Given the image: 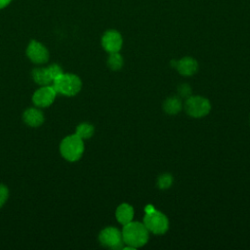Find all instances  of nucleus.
I'll return each instance as SVG.
<instances>
[{
  "instance_id": "f257e3e1",
  "label": "nucleus",
  "mask_w": 250,
  "mask_h": 250,
  "mask_svg": "<svg viewBox=\"0 0 250 250\" xmlns=\"http://www.w3.org/2000/svg\"><path fill=\"white\" fill-rule=\"evenodd\" d=\"M122 237L125 244L134 248L142 247L148 240V230L146 226L140 222H130L124 225Z\"/></svg>"
},
{
  "instance_id": "f03ea898",
  "label": "nucleus",
  "mask_w": 250,
  "mask_h": 250,
  "mask_svg": "<svg viewBox=\"0 0 250 250\" xmlns=\"http://www.w3.org/2000/svg\"><path fill=\"white\" fill-rule=\"evenodd\" d=\"M52 86L57 94L59 93L66 97H73L80 92L82 81L73 73H62L53 81Z\"/></svg>"
},
{
  "instance_id": "7ed1b4c3",
  "label": "nucleus",
  "mask_w": 250,
  "mask_h": 250,
  "mask_svg": "<svg viewBox=\"0 0 250 250\" xmlns=\"http://www.w3.org/2000/svg\"><path fill=\"white\" fill-rule=\"evenodd\" d=\"M60 152L65 160L75 162L81 158L84 152V142L76 134L69 135L61 142Z\"/></svg>"
},
{
  "instance_id": "20e7f679",
  "label": "nucleus",
  "mask_w": 250,
  "mask_h": 250,
  "mask_svg": "<svg viewBox=\"0 0 250 250\" xmlns=\"http://www.w3.org/2000/svg\"><path fill=\"white\" fill-rule=\"evenodd\" d=\"M187 113L194 118H200L207 115L211 110L209 100L200 96H190L185 103Z\"/></svg>"
},
{
  "instance_id": "39448f33",
  "label": "nucleus",
  "mask_w": 250,
  "mask_h": 250,
  "mask_svg": "<svg viewBox=\"0 0 250 250\" xmlns=\"http://www.w3.org/2000/svg\"><path fill=\"white\" fill-rule=\"evenodd\" d=\"M144 225L148 231L154 234H163L169 229L168 218L160 211H153L144 217Z\"/></svg>"
},
{
  "instance_id": "423d86ee",
  "label": "nucleus",
  "mask_w": 250,
  "mask_h": 250,
  "mask_svg": "<svg viewBox=\"0 0 250 250\" xmlns=\"http://www.w3.org/2000/svg\"><path fill=\"white\" fill-rule=\"evenodd\" d=\"M100 243L106 248L117 250L123 248L122 232L114 227H107L104 229L99 234Z\"/></svg>"
},
{
  "instance_id": "0eeeda50",
  "label": "nucleus",
  "mask_w": 250,
  "mask_h": 250,
  "mask_svg": "<svg viewBox=\"0 0 250 250\" xmlns=\"http://www.w3.org/2000/svg\"><path fill=\"white\" fill-rule=\"evenodd\" d=\"M26 56L34 63L42 64L49 60V51L40 42L31 40L26 47Z\"/></svg>"
},
{
  "instance_id": "6e6552de",
  "label": "nucleus",
  "mask_w": 250,
  "mask_h": 250,
  "mask_svg": "<svg viewBox=\"0 0 250 250\" xmlns=\"http://www.w3.org/2000/svg\"><path fill=\"white\" fill-rule=\"evenodd\" d=\"M57 96V92L51 85L42 86L39 89H37L33 96H32V102L33 104L38 107H48L51 105Z\"/></svg>"
},
{
  "instance_id": "1a4fd4ad",
  "label": "nucleus",
  "mask_w": 250,
  "mask_h": 250,
  "mask_svg": "<svg viewBox=\"0 0 250 250\" xmlns=\"http://www.w3.org/2000/svg\"><path fill=\"white\" fill-rule=\"evenodd\" d=\"M122 43L123 40L121 34L114 29L105 31L102 37V46L109 54L119 52L122 47Z\"/></svg>"
},
{
  "instance_id": "9d476101",
  "label": "nucleus",
  "mask_w": 250,
  "mask_h": 250,
  "mask_svg": "<svg viewBox=\"0 0 250 250\" xmlns=\"http://www.w3.org/2000/svg\"><path fill=\"white\" fill-rule=\"evenodd\" d=\"M22 120L26 125L30 127H39L44 122V114L39 108L29 107L24 110L22 114Z\"/></svg>"
},
{
  "instance_id": "9b49d317",
  "label": "nucleus",
  "mask_w": 250,
  "mask_h": 250,
  "mask_svg": "<svg viewBox=\"0 0 250 250\" xmlns=\"http://www.w3.org/2000/svg\"><path fill=\"white\" fill-rule=\"evenodd\" d=\"M176 68L180 74L184 76H190L197 71L198 62L193 58L185 57L180 61H177Z\"/></svg>"
},
{
  "instance_id": "f8f14e48",
  "label": "nucleus",
  "mask_w": 250,
  "mask_h": 250,
  "mask_svg": "<svg viewBox=\"0 0 250 250\" xmlns=\"http://www.w3.org/2000/svg\"><path fill=\"white\" fill-rule=\"evenodd\" d=\"M115 217H116L118 223H120L121 225L124 226L133 220L134 209L131 205H129L127 203H122L117 207V209L115 211Z\"/></svg>"
},
{
  "instance_id": "ddd939ff",
  "label": "nucleus",
  "mask_w": 250,
  "mask_h": 250,
  "mask_svg": "<svg viewBox=\"0 0 250 250\" xmlns=\"http://www.w3.org/2000/svg\"><path fill=\"white\" fill-rule=\"evenodd\" d=\"M32 78L34 82L40 86H46L53 83V79L49 73L48 67H37L32 70Z\"/></svg>"
},
{
  "instance_id": "4468645a",
  "label": "nucleus",
  "mask_w": 250,
  "mask_h": 250,
  "mask_svg": "<svg viewBox=\"0 0 250 250\" xmlns=\"http://www.w3.org/2000/svg\"><path fill=\"white\" fill-rule=\"evenodd\" d=\"M183 108V104L182 101L179 97L173 96L169 97L165 100L163 104V109L167 114H177L179 113Z\"/></svg>"
},
{
  "instance_id": "2eb2a0df",
  "label": "nucleus",
  "mask_w": 250,
  "mask_h": 250,
  "mask_svg": "<svg viewBox=\"0 0 250 250\" xmlns=\"http://www.w3.org/2000/svg\"><path fill=\"white\" fill-rule=\"evenodd\" d=\"M95 132V128L91 123L88 122H83L80 123L75 130V134L77 136H79L82 140L84 139H89L94 135Z\"/></svg>"
},
{
  "instance_id": "dca6fc26",
  "label": "nucleus",
  "mask_w": 250,
  "mask_h": 250,
  "mask_svg": "<svg viewBox=\"0 0 250 250\" xmlns=\"http://www.w3.org/2000/svg\"><path fill=\"white\" fill-rule=\"evenodd\" d=\"M123 63H124L123 58L118 52L110 53L107 59V65L111 70H114V71L119 70L123 66Z\"/></svg>"
},
{
  "instance_id": "f3484780",
  "label": "nucleus",
  "mask_w": 250,
  "mask_h": 250,
  "mask_svg": "<svg viewBox=\"0 0 250 250\" xmlns=\"http://www.w3.org/2000/svg\"><path fill=\"white\" fill-rule=\"evenodd\" d=\"M173 184V177L169 173H164L157 178V187L160 189H168Z\"/></svg>"
},
{
  "instance_id": "a211bd4d",
  "label": "nucleus",
  "mask_w": 250,
  "mask_h": 250,
  "mask_svg": "<svg viewBox=\"0 0 250 250\" xmlns=\"http://www.w3.org/2000/svg\"><path fill=\"white\" fill-rule=\"evenodd\" d=\"M48 70H49V73H50V75H51L53 81H54L57 77H59L61 74L63 73L62 68L59 64H57V63H53V64L49 65V66H48Z\"/></svg>"
},
{
  "instance_id": "6ab92c4d",
  "label": "nucleus",
  "mask_w": 250,
  "mask_h": 250,
  "mask_svg": "<svg viewBox=\"0 0 250 250\" xmlns=\"http://www.w3.org/2000/svg\"><path fill=\"white\" fill-rule=\"evenodd\" d=\"M178 94L180 97L182 98H186L188 99V97L191 96V88L188 84L187 83H184V84H181L178 88Z\"/></svg>"
},
{
  "instance_id": "aec40b11",
  "label": "nucleus",
  "mask_w": 250,
  "mask_h": 250,
  "mask_svg": "<svg viewBox=\"0 0 250 250\" xmlns=\"http://www.w3.org/2000/svg\"><path fill=\"white\" fill-rule=\"evenodd\" d=\"M8 197H9L8 188L5 185L0 184V207H2L6 203Z\"/></svg>"
},
{
  "instance_id": "412c9836",
  "label": "nucleus",
  "mask_w": 250,
  "mask_h": 250,
  "mask_svg": "<svg viewBox=\"0 0 250 250\" xmlns=\"http://www.w3.org/2000/svg\"><path fill=\"white\" fill-rule=\"evenodd\" d=\"M145 211H146V214H148V213H152L153 211H155V209H154V207H153L151 204H148V205L146 206Z\"/></svg>"
},
{
  "instance_id": "4be33fe9",
  "label": "nucleus",
  "mask_w": 250,
  "mask_h": 250,
  "mask_svg": "<svg viewBox=\"0 0 250 250\" xmlns=\"http://www.w3.org/2000/svg\"><path fill=\"white\" fill-rule=\"evenodd\" d=\"M12 0H0V9L5 8L6 6H8L10 4Z\"/></svg>"
}]
</instances>
